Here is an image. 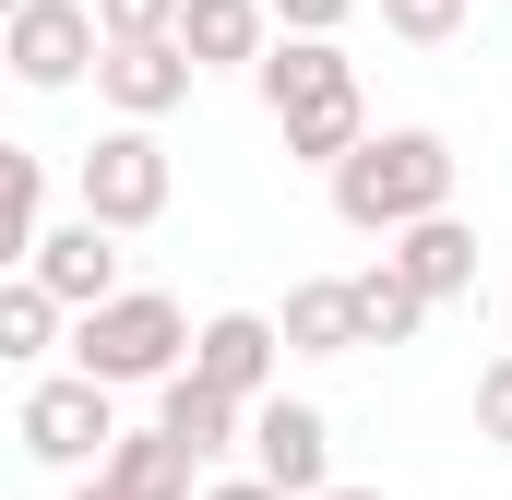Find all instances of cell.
Instances as JSON below:
<instances>
[{"label": "cell", "mask_w": 512, "mask_h": 500, "mask_svg": "<svg viewBox=\"0 0 512 500\" xmlns=\"http://www.w3.org/2000/svg\"><path fill=\"white\" fill-rule=\"evenodd\" d=\"M251 84H262V108H274V131H286V155H298V167H322V179L370 143L358 60H346L334 36H274V48L251 60Z\"/></svg>", "instance_id": "6da1fadb"}, {"label": "cell", "mask_w": 512, "mask_h": 500, "mask_svg": "<svg viewBox=\"0 0 512 500\" xmlns=\"http://www.w3.org/2000/svg\"><path fill=\"white\" fill-rule=\"evenodd\" d=\"M453 203V143L441 131H370L346 167H334V215L358 227V239H405L417 215H441Z\"/></svg>", "instance_id": "7a4b0ae2"}, {"label": "cell", "mask_w": 512, "mask_h": 500, "mask_svg": "<svg viewBox=\"0 0 512 500\" xmlns=\"http://www.w3.org/2000/svg\"><path fill=\"white\" fill-rule=\"evenodd\" d=\"M72 370H96L108 393L191 370V322H179V298H155V286H120V298L72 310Z\"/></svg>", "instance_id": "3957f363"}, {"label": "cell", "mask_w": 512, "mask_h": 500, "mask_svg": "<svg viewBox=\"0 0 512 500\" xmlns=\"http://www.w3.org/2000/svg\"><path fill=\"white\" fill-rule=\"evenodd\" d=\"M72 191H84V215H96V227H155V215H167V191H179V179H167V143H155V120H120V131H96V143H84V167H72Z\"/></svg>", "instance_id": "277c9868"}, {"label": "cell", "mask_w": 512, "mask_h": 500, "mask_svg": "<svg viewBox=\"0 0 512 500\" xmlns=\"http://www.w3.org/2000/svg\"><path fill=\"white\" fill-rule=\"evenodd\" d=\"M0 60H12V84L60 96V84H84V72L108 60V24H96V0H12Z\"/></svg>", "instance_id": "5b68a950"}, {"label": "cell", "mask_w": 512, "mask_h": 500, "mask_svg": "<svg viewBox=\"0 0 512 500\" xmlns=\"http://www.w3.org/2000/svg\"><path fill=\"white\" fill-rule=\"evenodd\" d=\"M24 453H36V465H108V453H120L108 381H96V370H72V381H36V393H24Z\"/></svg>", "instance_id": "8992f818"}, {"label": "cell", "mask_w": 512, "mask_h": 500, "mask_svg": "<svg viewBox=\"0 0 512 500\" xmlns=\"http://www.w3.org/2000/svg\"><path fill=\"white\" fill-rule=\"evenodd\" d=\"M251 465H262L286 500H322V489H334V429H322V405L262 393V405H251Z\"/></svg>", "instance_id": "52a82bcc"}, {"label": "cell", "mask_w": 512, "mask_h": 500, "mask_svg": "<svg viewBox=\"0 0 512 500\" xmlns=\"http://www.w3.org/2000/svg\"><path fill=\"white\" fill-rule=\"evenodd\" d=\"M191 72H203V60H191L179 36H108V60H96V96H108L120 120H167V108L191 96Z\"/></svg>", "instance_id": "ba28073f"}, {"label": "cell", "mask_w": 512, "mask_h": 500, "mask_svg": "<svg viewBox=\"0 0 512 500\" xmlns=\"http://www.w3.org/2000/svg\"><path fill=\"white\" fill-rule=\"evenodd\" d=\"M274 358H286V322H262V310H215L203 334H191V370L227 381V393H274Z\"/></svg>", "instance_id": "9c48e42d"}, {"label": "cell", "mask_w": 512, "mask_h": 500, "mask_svg": "<svg viewBox=\"0 0 512 500\" xmlns=\"http://www.w3.org/2000/svg\"><path fill=\"white\" fill-rule=\"evenodd\" d=\"M120 227H96V215H72V227H48V239L24 250V274H48V286H60V298H72V310H96V298H120Z\"/></svg>", "instance_id": "30bf717a"}, {"label": "cell", "mask_w": 512, "mask_h": 500, "mask_svg": "<svg viewBox=\"0 0 512 500\" xmlns=\"http://www.w3.org/2000/svg\"><path fill=\"white\" fill-rule=\"evenodd\" d=\"M191 465H203V453H191V441L155 417V429H120V453H108L96 477H108L120 500H191Z\"/></svg>", "instance_id": "8fae6325"}, {"label": "cell", "mask_w": 512, "mask_h": 500, "mask_svg": "<svg viewBox=\"0 0 512 500\" xmlns=\"http://www.w3.org/2000/svg\"><path fill=\"white\" fill-rule=\"evenodd\" d=\"M155 417H167L191 453H227V441L251 429V393H227V381H203V370H167L155 381Z\"/></svg>", "instance_id": "7c38bea8"}, {"label": "cell", "mask_w": 512, "mask_h": 500, "mask_svg": "<svg viewBox=\"0 0 512 500\" xmlns=\"http://www.w3.org/2000/svg\"><path fill=\"white\" fill-rule=\"evenodd\" d=\"M286 358H358V286L346 274L286 286Z\"/></svg>", "instance_id": "4fadbf2b"}, {"label": "cell", "mask_w": 512, "mask_h": 500, "mask_svg": "<svg viewBox=\"0 0 512 500\" xmlns=\"http://www.w3.org/2000/svg\"><path fill=\"white\" fill-rule=\"evenodd\" d=\"M262 24H274V0H191V12H179V48H191L203 72H239V60L274 48Z\"/></svg>", "instance_id": "5bb4252c"}, {"label": "cell", "mask_w": 512, "mask_h": 500, "mask_svg": "<svg viewBox=\"0 0 512 500\" xmlns=\"http://www.w3.org/2000/svg\"><path fill=\"white\" fill-rule=\"evenodd\" d=\"M393 262H405V274H417L429 298H465V286H477V227H465V215L441 203V215H417V227L393 239Z\"/></svg>", "instance_id": "9a60e30c"}, {"label": "cell", "mask_w": 512, "mask_h": 500, "mask_svg": "<svg viewBox=\"0 0 512 500\" xmlns=\"http://www.w3.org/2000/svg\"><path fill=\"white\" fill-rule=\"evenodd\" d=\"M346 286H358V346H405V334H417V322H429V310H441V298H429V286H417V274H405V262H370V274H346Z\"/></svg>", "instance_id": "2e32d148"}, {"label": "cell", "mask_w": 512, "mask_h": 500, "mask_svg": "<svg viewBox=\"0 0 512 500\" xmlns=\"http://www.w3.org/2000/svg\"><path fill=\"white\" fill-rule=\"evenodd\" d=\"M60 310H72V298H60L48 274H12V286H0V358H48V346H60Z\"/></svg>", "instance_id": "e0dca14e"}, {"label": "cell", "mask_w": 512, "mask_h": 500, "mask_svg": "<svg viewBox=\"0 0 512 500\" xmlns=\"http://www.w3.org/2000/svg\"><path fill=\"white\" fill-rule=\"evenodd\" d=\"M36 239H48V167L0 155V250H36Z\"/></svg>", "instance_id": "ac0fdd59"}, {"label": "cell", "mask_w": 512, "mask_h": 500, "mask_svg": "<svg viewBox=\"0 0 512 500\" xmlns=\"http://www.w3.org/2000/svg\"><path fill=\"white\" fill-rule=\"evenodd\" d=\"M382 24L405 36V48H441V36L465 24V0H382Z\"/></svg>", "instance_id": "d6986e66"}, {"label": "cell", "mask_w": 512, "mask_h": 500, "mask_svg": "<svg viewBox=\"0 0 512 500\" xmlns=\"http://www.w3.org/2000/svg\"><path fill=\"white\" fill-rule=\"evenodd\" d=\"M179 12H191V0H96L108 36H179Z\"/></svg>", "instance_id": "ffe728a7"}, {"label": "cell", "mask_w": 512, "mask_h": 500, "mask_svg": "<svg viewBox=\"0 0 512 500\" xmlns=\"http://www.w3.org/2000/svg\"><path fill=\"white\" fill-rule=\"evenodd\" d=\"M477 441H501V453H512V358L477 370Z\"/></svg>", "instance_id": "44dd1931"}, {"label": "cell", "mask_w": 512, "mask_h": 500, "mask_svg": "<svg viewBox=\"0 0 512 500\" xmlns=\"http://www.w3.org/2000/svg\"><path fill=\"white\" fill-rule=\"evenodd\" d=\"M346 12H358V0H274V24H286V36H334Z\"/></svg>", "instance_id": "7402d4cb"}, {"label": "cell", "mask_w": 512, "mask_h": 500, "mask_svg": "<svg viewBox=\"0 0 512 500\" xmlns=\"http://www.w3.org/2000/svg\"><path fill=\"white\" fill-rule=\"evenodd\" d=\"M203 500H286V489H274V477H262V465H251V477H215V489H203Z\"/></svg>", "instance_id": "603a6c76"}, {"label": "cell", "mask_w": 512, "mask_h": 500, "mask_svg": "<svg viewBox=\"0 0 512 500\" xmlns=\"http://www.w3.org/2000/svg\"><path fill=\"white\" fill-rule=\"evenodd\" d=\"M72 500H120V489H108V477H96V489H72Z\"/></svg>", "instance_id": "cb8c5ba5"}, {"label": "cell", "mask_w": 512, "mask_h": 500, "mask_svg": "<svg viewBox=\"0 0 512 500\" xmlns=\"http://www.w3.org/2000/svg\"><path fill=\"white\" fill-rule=\"evenodd\" d=\"M322 500H382V489H322Z\"/></svg>", "instance_id": "d4e9b609"}]
</instances>
